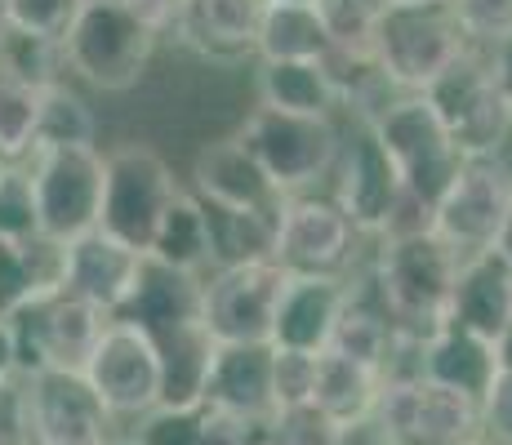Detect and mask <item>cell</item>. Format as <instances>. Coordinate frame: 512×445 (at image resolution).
Returning a JSON list of instances; mask_svg holds the SVG:
<instances>
[{
	"label": "cell",
	"mask_w": 512,
	"mask_h": 445,
	"mask_svg": "<svg viewBox=\"0 0 512 445\" xmlns=\"http://www.w3.org/2000/svg\"><path fill=\"white\" fill-rule=\"evenodd\" d=\"M0 72L18 76L32 89H49L67 81V54L63 41H45V36H27L5 27V45H0Z\"/></svg>",
	"instance_id": "d590c367"
},
{
	"label": "cell",
	"mask_w": 512,
	"mask_h": 445,
	"mask_svg": "<svg viewBox=\"0 0 512 445\" xmlns=\"http://www.w3.org/2000/svg\"><path fill=\"white\" fill-rule=\"evenodd\" d=\"M374 414L397 445H477L481 401L450 392L432 379H388Z\"/></svg>",
	"instance_id": "4fadbf2b"
},
{
	"label": "cell",
	"mask_w": 512,
	"mask_h": 445,
	"mask_svg": "<svg viewBox=\"0 0 512 445\" xmlns=\"http://www.w3.org/2000/svg\"><path fill=\"white\" fill-rule=\"evenodd\" d=\"M156 352H161V405H196L205 397V379H210L214 365V334L205 330L201 321L183 325V330H170L156 339Z\"/></svg>",
	"instance_id": "83f0119b"
},
{
	"label": "cell",
	"mask_w": 512,
	"mask_h": 445,
	"mask_svg": "<svg viewBox=\"0 0 512 445\" xmlns=\"http://www.w3.org/2000/svg\"><path fill=\"white\" fill-rule=\"evenodd\" d=\"M339 423L326 419L317 405H294L268 419V445H334Z\"/></svg>",
	"instance_id": "ab89813d"
},
{
	"label": "cell",
	"mask_w": 512,
	"mask_h": 445,
	"mask_svg": "<svg viewBox=\"0 0 512 445\" xmlns=\"http://www.w3.org/2000/svg\"><path fill=\"white\" fill-rule=\"evenodd\" d=\"M27 419L36 445H112V414L81 370H41L27 379Z\"/></svg>",
	"instance_id": "2e32d148"
},
{
	"label": "cell",
	"mask_w": 512,
	"mask_h": 445,
	"mask_svg": "<svg viewBox=\"0 0 512 445\" xmlns=\"http://www.w3.org/2000/svg\"><path fill=\"white\" fill-rule=\"evenodd\" d=\"M210 437V405H156L143 419H134L130 441L139 445H205Z\"/></svg>",
	"instance_id": "8d00e7d4"
},
{
	"label": "cell",
	"mask_w": 512,
	"mask_h": 445,
	"mask_svg": "<svg viewBox=\"0 0 512 445\" xmlns=\"http://www.w3.org/2000/svg\"><path fill=\"white\" fill-rule=\"evenodd\" d=\"M201 290H205V276H192V272L165 267L156 259H143L139 285H134L130 303H125L116 316L147 330L152 339H161V334L201 321Z\"/></svg>",
	"instance_id": "603a6c76"
},
{
	"label": "cell",
	"mask_w": 512,
	"mask_h": 445,
	"mask_svg": "<svg viewBox=\"0 0 512 445\" xmlns=\"http://www.w3.org/2000/svg\"><path fill=\"white\" fill-rule=\"evenodd\" d=\"M36 116H41V89L0 72V161L5 165H23L36 152Z\"/></svg>",
	"instance_id": "836d02e7"
},
{
	"label": "cell",
	"mask_w": 512,
	"mask_h": 445,
	"mask_svg": "<svg viewBox=\"0 0 512 445\" xmlns=\"http://www.w3.org/2000/svg\"><path fill=\"white\" fill-rule=\"evenodd\" d=\"M63 259L67 245L49 236H0V321L27 303L63 290Z\"/></svg>",
	"instance_id": "cb8c5ba5"
},
{
	"label": "cell",
	"mask_w": 512,
	"mask_h": 445,
	"mask_svg": "<svg viewBox=\"0 0 512 445\" xmlns=\"http://www.w3.org/2000/svg\"><path fill=\"white\" fill-rule=\"evenodd\" d=\"M477 445H504V441H477Z\"/></svg>",
	"instance_id": "11a10c76"
},
{
	"label": "cell",
	"mask_w": 512,
	"mask_h": 445,
	"mask_svg": "<svg viewBox=\"0 0 512 445\" xmlns=\"http://www.w3.org/2000/svg\"><path fill=\"white\" fill-rule=\"evenodd\" d=\"M161 36L143 27L121 0H90L63 41L67 76L98 94H130L147 76Z\"/></svg>",
	"instance_id": "3957f363"
},
{
	"label": "cell",
	"mask_w": 512,
	"mask_h": 445,
	"mask_svg": "<svg viewBox=\"0 0 512 445\" xmlns=\"http://www.w3.org/2000/svg\"><path fill=\"white\" fill-rule=\"evenodd\" d=\"M392 5H406V0H392Z\"/></svg>",
	"instance_id": "9f6ffc18"
},
{
	"label": "cell",
	"mask_w": 512,
	"mask_h": 445,
	"mask_svg": "<svg viewBox=\"0 0 512 445\" xmlns=\"http://www.w3.org/2000/svg\"><path fill=\"white\" fill-rule=\"evenodd\" d=\"M370 134L388 152L406 196H415L428 210H437V201L446 196V187L455 183L459 165H464L459 147L450 143L446 125H441L437 107L423 94H397L370 121Z\"/></svg>",
	"instance_id": "8992f818"
},
{
	"label": "cell",
	"mask_w": 512,
	"mask_h": 445,
	"mask_svg": "<svg viewBox=\"0 0 512 445\" xmlns=\"http://www.w3.org/2000/svg\"><path fill=\"white\" fill-rule=\"evenodd\" d=\"M147 259L179 267V272H192V276L210 272V223H205V205L196 201L187 187L179 201L165 210V219L156 223Z\"/></svg>",
	"instance_id": "4dcf8cb0"
},
{
	"label": "cell",
	"mask_w": 512,
	"mask_h": 445,
	"mask_svg": "<svg viewBox=\"0 0 512 445\" xmlns=\"http://www.w3.org/2000/svg\"><path fill=\"white\" fill-rule=\"evenodd\" d=\"M512 219V161L508 156H468L455 183L432 210V232L459 254L499 250Z\"/></svg>",
	"instance_id": "9c48e42d"
},
{
	"label": "cell",
	"mask_w": 512,
	"mask_h": 445,
	"mask_svg": "<svg viewBox=\"0 0 512 445\" xmlns=\"http://www.w3.org/2000/svg\"><path fill=\"white\" fill-rule=\"evenodd\" d=\"M352 294L357 285L339 281V276H285L277 316H272V348L321 356L330 348V334Z\"/></svg>",
	"instance_id": "d6986e66"
},
{
	"label": "cell",
	"mask_w": 512,
	"mask_h": 445,
	"mask_svg": "<svg viewBox=\"0 0 512 445\" xmlns=\"http://www.w3.org/2000/svg\"><path fill=\"white\" fill-rule=\"evenodd\" d=\"M277 214L205 205V223H210V272L214 267L272 263V254H277Z\"/></svg>",
	"instance_id": "f1b7e54d"
},
{
	"label": "cell",
	"mask_w": 512,
	"mask_h": 445,
	"mask_svg": "<svg viewBox=\"0 0 512 445\" xmlns=\"http://www.w3.org/2000/svg\"><path fill=\"white\" fill-rule=\"evenodd\" d=\"M459 330L499 343L512 325V263L499 250H481L459 259L455 294H450V321Z\"/></svg>",
	"instance_id": "7402d4cb"
},
{
	"label": "cell",
	"mask_w": 512,
	"mask_h": 445,
	"mask_svg": "<svg viewBox=\"0 0 512 445\" xmlns=\"http://www.w3.org/2000/svg\"><path fill=\"white\" fill-rule=\"evenodd\" d=\"M383 379L366 365L348 361V356H334L321 352L317 356V383H312V405H317L326 419L334 423H352V419H366L379 405Z\"/></svg>",
	"instance_id": "f546056e"
},
{
	"label": "cell",
	"mask_w": 512,
	"mask_h": 445,
	"mask_svg": "<svg viewBox=\"0 0 512 445\" xmlns=\"http://www.w3.org/2000/svg\"><path fill=\"white\" fill-rule=\"evenodd\" d=\"M49 147H98V112L72 81L41 89L36 152H49Z\"/></svg>",
	"instance_id": "d6a6232c"
},
{
	"label": "cell",
	"mask_w": 512,
	"mask_h": 445,
	"mask_svg": "<svg viewBox=\"0 0 512 445\" xmlns=\"http://www.w3.org/2000/svg\"><path fill=\"white\" fill-rule=\"evenodd\" d=\"M472 49L450 0H406L383 14L374 32V63L397 94H423Z\"/></svg>",
	"instance_id": "7a4b0ae2"
},
{
	"label": "cell",
	"mask_w": 512,
	"mask_h": 445,
	"mask_svg": "<svg viewBox=\"0 0 512 445\" xmlns=\"http://www.w3.org/2000/svg\"><path fill=\"white\" fill-rule=\"evenodd\" d=\"M112 316L98 312L94 303L58 290L45 299L27 303L14 316H5L9 339H14V365L23 379L41 370H85L98 334L107 330Z\"/></svg>",
	"instance_id": "ba28073f"
},
{
	"label": "cell",
	"mask_w": 512,
	"mask_h": 445,
	"mask_svg": "<svg viewBox=\"0 0 512 445\" xmlns=\"http://www.w3.org/2000/svg\"><path fill=\"white\" fill-rule=\"evenodd\" d=\"M459 254L437 232L379 241L370 263V299L388 316L401 339H432L450 321V294H455Z\"/></svg>",
	"instance_id": "6da1fadb"
},
{
	"label": "cell",
	"mask_w": 512,
	"mask_h": 445,
	"mask_svg": "<svg viewBox=\"0 0 512 445\" xmlns=\"http://www.w3.org/2000/svg\"><path fill=\"white\" fill-rule=\"evenodd\" d=\"M179 196H183L179 174H174V165L156 147L147 143L116 147V152H107V192H103V219H98V227L147 254L156 223L165 219V210Z\"/></svg>",
	"instance_id": "30bf717a"
},
{
	"label": "cell",
	"mask_w": 512,
	"mask_h": 445,
	"mask_svg": "<svg viewBox=\"0 0 512 445\" xmlns=\"http://www.w3.org/2000/svg\"><path fill=\"white\" fill-rule=\"evenodd\" d=\"M81 9H85V0H9L5 27L27 32V36H45V41H67Z\"/></svg>",
	"instance_id": "74e56055"
},
{
	"label": "cell",
	"mask_w": 512,
	"mask_h": 445,
	"mask_svg": "<svg viewBox=\"0 0 512 445\" xmlns=\"http://www.w3.org/2000/svg\"><path fill=\"white\" fill-rule=\"evenodd\" d=\"M495 356H499V370H508V374H512V325L504 330V339L495 343Z\"/></svg>",
	"instance_id": "681fc988"
},
{
	"label": "cell",
	"mask_w": 512,
	"mask_h": 445,
	"mask_svg": "<svg viewBox=\"0 0 512 445\" xmlns=\"http://www.w3.org/2000/svg\"><path fill=\"white\" fill-rule=\"evenodd\" d=\"M254 107L294 116H334L339 89L326 63H254Z\"/></svg>",
	"instance_id": "484cf974"
},
{
	"label": "cell",
	"mask_w": 512,
	"mask_h": 445,
	"mask_svg": "<svg viewBox=\"0 0 512 445\" xmlns=\"http://www.w3.org/2000/svg\"><path fill=\"white\" fill-rule=\"evenodd\" d=\"M330 178H334V192H330L334 205L348 214V223L366 241H379L388 232L406 187H401L388 152L379 147V138L370 134L366 121H352L343 130V147H339V161H334Z\"/></svg>",
	"instance_id": "5bb4252c"
},
{
	"label": "cell",
	"mask_w": 512,
	"mask_h": 445,
	"mask_svg": "<svg viewBox=\"0 0 512 445\" xmlns=\"http://www.w3.org/2000/svg\"><path fill=\"white\" fill-rule=\"evenodd\" d=\"M0 174H5V161H0Z\"/></svg>",
	"instance_id": "6f0895ef"
},
{
	"label": "cell",
	"mask_w": 512,
	"mask_h": 445,
	"mask_svg": "<svg viewBox=\"0 0 512 445\" xmlns=\"http://www.w3.org/2000/svg\"><path fill=\"white\" fill-rule=\"evenodd\" d=\"M481 432H486L481 441L512 445V374L508 370H499L495 383L486 388V397H481Z\"/></svg>",
	"instance_id": "7bdbcfd3"
},
{
	"label": "cell",
	"mask_w": 512,
	"mask_h": 445,
	"mask_svg": "<svg viewBox=\"0 0 512 445\" xmlns=\"http://www.w3.org/2000/svg\"><path fill=\"white\" fill-rule=\"evenodd\" d=\"M0 236H36V196L27 165H5L0 174Z\"/></svg>",
	"instance_id": "f35d334b"
},
{
	"label": "cell",
	"mask_w": 512,
	"mask_h": 445,
	"mask_svg": "<svg viewBox=\"0 0 512 445\" xmlns=\"http://www.w3.org/2000/svg\"><path fill=\"white\" fill-rule=\"evenodd\" d=\"M312 5L334 45L330 54H374V32L388 14V0H312Z\"/></svg>",
	"instance_id": "e575fe53"
},
{
	"label": "cell",
	"mask_w": 512,
	"mask_h": 445,
	"mask_svg": "<svg viewBox=\"0 0 512 445\" xmlns=\"http://www.w3.org/2000/svg\"><path fill=\"white\" fill-rule=\"evenodd\" d=\"M143 259H147L143 250H134V245L121 241V236L94 227V232L67 241L63 290L76 294V299H85V303H94L98 312L116 316L125 303H130L134 285H139Z\"/></svg>",
	"instance_id": "e0dca14e"
},
{
	"label": "cell",
	"mask_w": 512,
	"mask_h": 445,
	"mask_svg": "<svg viewBox=\"0 0 512 445\" xmlns=\"http://www.w3.org/2000/svg\"><path fill=\"white\" fill-rule=\"evenodd\" d=\"M5 14H9V0H0V23H5Z\"/></svg>",
	"instance_id": "f5cc1de1"
},
{
	"label": "cell",
	"mask_w": 512,
	"mask_h": 445,
	"mask_svg": "<svg viewBox=\"0 0 512 445\" xmlns=\"http://www.w3.org/2000/svg\"><path fill=\"white\" fill-rule=\"evenodd\" d=\"M361 241L366 236L348 223V214L334 205V196L299 192L281 201L272 263L285 276H339V281H352Z\"/></svg>",
	"instance_id": "8fae6325"
},
{
	"label": "cell",
	"mask_w": 512,
	"mask_h": 445,
	"mask_svg": "<svg viewBox=\"0 0 512 445\" xmlns=\"http://www.w3.org/2000/svg\"><path fill=\"white\" fill-rule=\"evenodd\" d=\"M272 374H277V348L272 343H219L201 401L236 414V419L268 423L277 414Z\"/></svg>",
	"instance_id": "44dd1931"
},
{
	"label": "cell",
	"mask_w": 512,
	"mask_h": 445,
	"mask_svg": "<svg viewBox=\"0 0 512 445\" xmlns=\"http://www.w3.org/2000/svg\"><path fill=\"white\" fill-rule=\"evenodd\" d=\"M263 0H183L174 41L214 67H241L259 58Z\"/></svg>",
	"instance_id": "ac0fdd59"
},
{
	"label": "cell",
	"mask_w": 512,
	"mask_h": 445,
	"mask_svg": "<svg viewBox=\"0 0 512 445\" xmlns=\"http://www.w3.org/2000/svg\"><path fill=\"white\" fill-rule=\"evenodd\" d=\"M112 445H139V441H130V437H112Z\"/></svg>",
	"instance_id": "816d5d0a"
},
{
	"label": "cell",
	"mask_w": 512,
	"mask_h": 445,
	"mask_svg": "<svg viewBox=\"0 0 512 445\" xmlns=\"http://www.w3.org/2000/svg\"><path fill=\"white\" fill-rule=\"evenodd\" d=\"M0 445H36L32 419H27V379H9L0 388Z\"/></svg>",
	"instance_id": "ee69618b"
},
{
	"label": "cell",
	"mask_w": 512,
	"mask_h": 445,
	"mask_svg": "<svg viewBox=\"0 0 512 445\" xmlns=\"http://www.w3.org/2000/svg\"><path fill=\"white\" fill-rule=\"evenodd\" d=\"M490 63H495L499 85H504V94H508V103H512V41H504V45L490 49Z\"/></svg>",
	"instance_id": "7dc6e473"
},
{
	"label": "cell",
	"mask_w": 512,
	"mask_h": 445,
	"mask_svg": "<svg viewBox=\"0 0 512 445\" xmlns=\"http://www.w3.org/2000/svg\"><path fill=\"white\" fill-rule=\"evenodd\" d=\"M423 98L437 107L441 125L464 161L468 156H508L512 103L499 85L495 63H490V49L472 45L441 81L423 89Z\"/></svg>",
	"instance_id": "5b68a950"
},
{
	"label": "cell",
	"mask_w": 512,
	"mask_h": 445,
	"mask_svg": "<svg viewBox=\"0 0 512 445\" xmlns=\"http://www.w3.org/2000/svg\"><path fill=\"white\" fill-rule=\"evenodd\" d=\"M143 27H152L156 36H174V18H179L183 0H121Z\"/></svg>",
	"instance_id": "f6af8a7d"
},
{
	"label": "cell",
	"mask_w": 512,
	"mask_h": 445,
	"mask_svg": "<svg viewBox=\"0 0 512 445\" xmlns=\"http://www.w3.org/2000/svg\"><path fill=\"white\" fill-rule=\"evenodd\" d=\"M236 138L245 152L259 161V170L272 178L281 196L317 192L321 178L334 174L343 147V125L334 116H294L272 112V107H254L241 121Z\"/></svg>",
	"instance_id": "277c9868"
},
{
	"label": "cell",
	"mask_w": 512,
	"mask_h": 445,
	"mask_svg": "<svg viewBox=\"0 0 512 445\" xmlns=\"http://www.w3.org/2000/svg\"><path fill=\"white\" fill-rule=\"evenodd\" d=\"M419 370H423V379L481 401L499 374V356H495V343L477 339V334L459 330V325H441L432 339H423Z\"/></svg>",
	"instance_id": "d4e9b609"
},
{
	"label": "cell",
	"mask_w": 512,
	"mask_h": 445,
	"mask_svg": "<svg viewBox=\"0 0 512 445\" xmlns=\"http://www.w3.org/2000/svg\"><path fill=\"white\" fill-rule=\"evenodd\" d=\"M187 192H192L201 205H219V210H259V214H277L281 201H285L236 134L214 138V143H205L201 152H196Z\"/></svg>",
	"instance_id": "ffe728a7"
},
{
	"label": "cell",
	"mask_w": 512,
	"mask_h": 445,
	"mask_svg": "<svg viewBox=\"0 0 512 445\" xmlns=\"http://www.w3.org/2000/svg\"><path fill=\"white\" fill-rule=\"evenodd\" d=\"M303 5H312V0H303Z\"/></svg>",
	"instance_id": "680465c9"
},
{
	"label": "cell",
	"mask_w": 512,
	"mask_h": 445,
	"mask_svg": "<svg viewBox=\"0 0 512 445\" xmlns=\"http://www.w3.org/2000/svg\"><path fill=\"white\" fill-rule=\"evenodd\" d=\"M330 36L317 5L303 0H263L259 14V58L254 63H326Z\"/></svg>",
	"instance_id": "4316f807"
},
{
	"label": "cell",
	"mask_w": 512,
	"mask_h": 445,
	"mask_svg": "<svg viewBox=\"0 0 512 445\" xmlns=\"http://www.w3.org/2000/svg\"><path fill=\"white\" fill-rule=\"evenodd\" d=\"M459 27L477 49H495L512 41V0H450Z\"/></svg>",
	"instance_id": "60d3db41"
},
{
	"label": "cell",
	"mask_w": 512,
	"mask_h": 445,
	"mask_svg": "<svg viewBox=\"0 0 512 445\" xmlns=\"http://www.w3.org/2000/svg\"><path fill=\"white\" fill-rule=\"evenodd\" d=\"M499 254L512 263V219H508V227H504V241H499Z\"/></svg>",
	"instance_id": "f907efd6"
},
{
	"label": "cell",
	"mask_w": 512,
	"mask_h": 445,
	"mask_svg": "<svg viewBox=\"0 0 512 445\" xmlns=\"http://www.w3.org/2000/svg\"><path fill=\"white\" fill-rule=\"evenodd\" d=\"M36 196V232L49 241H76L103 219L107 156L98 147H49L27 156Z\"/></svg>",
	"instance_id": "52a82bcc"
},
{
	"label": "cell",
	"mask_w": 512,
	"mask_h": 445,
	"mask_svg": "<svg viewBox=\"0 0 512 445\" xmlns=\"http://www.w3.org/2000/svg\"><path fill=\"white\" fill-rule=\"evenodd\" d=\"M392 343H397V330L388 325V316L379 312V303L357 290L352 303L343 308L339 325H334L326 352L348 356V361L366 365V370H374L383 379V365H388V356H392Z\"/></svg>",
	"instance_id": "1f68e13d"
},
{
	"label": "cell",
	"mask_w": 512,
	"mask_h": 445,
	"mask_svg": "<svg viewBox=\"0 0 512 445\" xmlns=\"http://www.w3.org/2000/svg\"><path fill=\"white\" fill-rule=\"evenodd\" d=\"M285 272L277 263H245L205 272L201 290V325L214 343H272Z\"/></svg>",
	"instance_id": "9a60e30c"
},
{
	"label": "cell",
	"mask_w": 512,
	"mask_h": 445,
	"mask_svg": "<svg viewBox=\"0 0 512 445\" xmlns=\"http://www.w3.org/2000/svg\"><path fill=\"white\" fill-rule=\"evenodd\" d=\"M85 383L112 419H143L161 405V352L156 339L139 325L112 316L98 334L90 361H85Z\"/></svg>",
	"instance_id": "7c38bea8"
},
{
	"label": "cell",
	"mask_w": 512,
	"mask_h": 445,
	"mask_svg": "<svg viewBox=\"0 0 512 445\" xmlns=\"http://www.w3.org/2000/svg\"><path fill=\"white\" fill-rule=\"evenodd\" d=\"M0 45H5V23H0Z\"/></svg>",
	"instance_id": "db71d44e"
},
{
	"label": "cell",
	"mask_w": 512,
	"mask_h": 445,
	"mask_svg": "<svg viewBox=\"0 0 512 445\" xmlns=\"http://www.w3.org/2000/svg\"><path fill=\"white\" fill-rule=\"evenodd\" d=\"M334 445H397V441H392V432L383 428L379 414H366V419L339 423V441Z\"/></svg>",
	"instance_id": "bcb514c9"
},
{
	"label": "cell",
	"mask_w": 512,
	"mask_h": 445,
	"mask_svg": "<svg viewBox=\"0 0 512 445\" xmlns=\"http://www.w3.org/2000/svg\"><path fill=\"white\" fill-rule=\"evenodd\" d=\"M9 379H18V365H14V339H9V325L0 321V388Z\"/></svg>",
	"instance_id": "c3c4849f"
},
{
	"label": "cell",
	"mask_w": 512,
	"mask_h": 445,
	"mask_svg": "<svg viewBox=\"0 0 512 445\" xmlns=\"http://www.w3.org/2000/svg\"><path fill=\"white\" fill-rule=\"evenodd\" d=\"M312 383H317V356L303 352H277V410H294V405H312Z\"/></svg>",
	"instance_id": "b9f144b4"
}]
</instances>
